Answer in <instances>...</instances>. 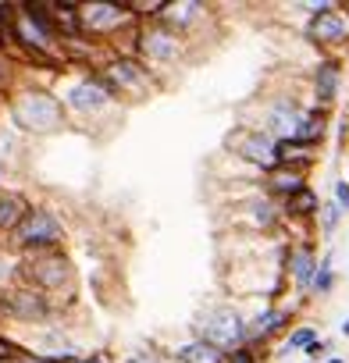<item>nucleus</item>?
<instances>
[{
  "label": "nucleus",
  "mask_w": 349,
  "mask_h": 363,
  "mask_svg": "<svg viewBox=\"0 0 349 363\" xmlns=\"http://www.w3.org/2000/svg\"><path fill=\"white\" fill-rule=\"evenodd\" d=\"M11 114H15V125L18 128L47 135V132H57L65 125V100L54 96V93L33 89V93H22L11 104Z\"/></svg>",
  "instance_id": "1"
},
{
  "label": "nucleus",
  "mask_w": 349,
  "mask_h": 363,
  "mask_svg": "<svg viewBox=\"0 0 349 363\" xmlns=\"http://www.w3.org/2000/svg\"><path fill=\"white\" fill-rule=\"evenodd\" d=\"M65 242V225H61V218L54 214V211H47V207H33L29 214H26V221L15 228V235H11V246L15 250H26V253H54L57 246Z\"/></svg>",
  "instance_id": "2"
},
{
  "label": "nucleus",
  "mask_w": 349,
  "mask_h": 363,
  "mask_svg": "<svg viewBox=\"0 0 349 363\" xmlns=\"http://www.w3.org/2000/svg\"><path fill=\"white\" fill-rule=\"evenodd\" d=\"M96 75L107 82L111 96H146L150 86H153L150 68L135 54H114V57H107V65H100Z\"/></svg>",
  "instance_id": "3"
},
{
  "label": "nucleus",
  "mask_w": 349,
  "mask_h": 363,
  "mask_svg": "<svg viewBox=\"0 0 349 363\" xmlns=\"http://www.w3.org/2000/svg\"><path fill=\"white\" fill-rule=\"evenodd\" d=\"M135 15L128 4H79V29L82 36H104L111 40L121 29H135Z\"/></svg>",
  "instance_id": "4"
},
{
  "label": "nucleus",
  "mask_w": 349,
  "mask_h": 363,
  "mask_svg": "<svg viewBox=\"0 0 349 363\" xmlns=\"http://www.w3.org/2000/svg\"><path fill=\"white\" fill-rule=\"evenodd\" d=\"M200 324H204V328H200V338L211 342V345H218V349H225V352L246 345V320H243L236 310H228V306L204 313Z\"/></svg>",
  "instance_id": "5"
},
{
  "label": "nucleus",
  "mask_w": 349,
  "mask_h": 363,
  "mask_svg": "<svg viewBox=\"0 0 349 363\" xmlns=\"http://www.w3.org/2000/svg\"><path fill=\"white\" fill-rule=\"evenodd\" d=\"M26 271H29V289L36 292H57L61 285H72L75 274H72V264L54 250V253H36L26 260Z\"/></svg>",
  "instance_id": "6"
},
{
  "label": "nucleus",
  "mask_w": 349,
  "mask_h": 363,
  "mask_svg": "<svg viewBox=\"0 0 349 363\" xmlns=\"http://www.w3.org/2000/svg\"><path fill=\"white\" fill-rule=\"evenodd\" d=\"M228 146L243 157V160H250V164H260L264 167V174L278 164V157H275V150H278V139L267 132V128H243L236 139H228Z\"/></svg>",
  "instance_id": "7"
},
{
  "label": "nucleus",
  "mask_w": 349,
  "mask_h": 363,
  "mask_svg": "<svg viewBox=\"0 0 349 363\" xmlns=\"http://www.w3.org/2000/svg\"><path fill=\"white\" fill-rule=\"evenodd\" d=\"M182 50H186L182 36L171 33L167 26H160V22H150V29L139 26V54H143V57L167 65V61H174V57H182Z\"/></svg>",
  "instance_id": "8"
},
{
  "label": "nucleus",
  "mask_w": 349,
  "mask_h": 363,
  "mask_svg": "<svg viewBox=\"0 0 349 363\" xmlns=\"http://www.w3.org/2000/svg\"><path fill=\"white\" fill-rule=\"evenodd\" d=\"M111 100H114V96H111V89H107V82H104L100 75H86V79H79V82L65 93V107H72V111H79V114H96V111H104Z\"/></svg>",
  "instance_id": "9"
},
{
  "label": "nucleus",
  "mask_w": 349,
  "mask_h": 363,
  "mask_svg": "<svg viewBox=\"0 0 349 363\" xmlns=\"http://www.w3.org/2000/svg\"><path fill=\"white\" fill-rule=\"evenodd\" d=\"M306 40L317 47H342L349 40V18L342 15V8H331L324 15H314L306 22Z\"/></svg>",
  "instance_id": "10"
},
{
  "label": "nucleus",
  "mask_w": 349,
  "mask_h": 363,
  "mask_svg": "<svg viewBox=\"0 0 349 363\" xmlns=\"http://www.w3.org/2000/svg\"><path fill=\"white\" fill-rule=\"evenodd\" d=\"M292 320V310H282V306H267L264 313H257L250 324H246V345H260V342H271L275 335H282Z\"/></svg>",
  "instance_id": "11"
},
{
  "label": "nucleus",
  "mask_w": 349,
  "mask_h": 363,
  "mask_svg": "<svg viewBox=\"0 0 349 363\" xmlns=\"http://www.w3.org/2000/svg\"><path fill=\"white\" fill-rule=\"evenodd\" d=\"M264 189H267L271 196H278V200H289V196H296L299 189H306V171L275 164V167L264 174Z\"/></svg>",
  "instance_id": "12"
},
{
  "label": "nucleus",
  "mask_w": 349,
  "mask_h": 363,
  "mask_svg": "<svg viewBox=\"0 0 349 363\" xmlns=\"http://www.w3.org/2000/svg\"><path fill=\"white\" fill-rule=\"evenodd\" d=\"M285 267H289V278L296 281L299 292H310L314 289V274H317V257L310 246H292L285 253Z\"/></svg>",
  "instance_id": "13"
},
{
  "label": "nucleus",
  "mask_w": 349,
  "mask_h": 363,
  "mask_svg": "<svg viewBox=\"0 0 349 363\" xmlns=\"http://www.w3.org/2000/svg\"><path fill=\"white\" fill-rule=\"evenodd\" d=\"M207 15V8L204 4H196V0H167V8H164V15L157 18L160 26H167L171 33H182V29H189L193 22H200Z\"/></svg>",
  "instance_id": "14"
},
{
  "label": "nucleus",
  "mask_w": 349,
  "mask_h": 363,
  "mask_svg": "<svg viewBox=\"0 0 349 363\" xmlns=\"http://www.w3.org/2000/svg\"><path fill=\"white\" fill-rule=\"evenodd\" d=\"M8 310L15 313V317H22V320H43L47 313H50V303H47V296L43 292H36V289H18V292H11V299H8Z\"/></svg>",
  "instance_id": "15"
},
{
  "label": "nucleus",
  "mask_w": 349,
  "mask_h": 363,
  "mask_svg": "<svg viewBox=\"0 0 349 363\" xmlns=\"http://www.w3.org/2000/svg\"><path fill=\"white\" fill-rule=\"evenodd\" d=\"M338 79H342L338 61H321V65L314 68V100H317V107H324V111H328V107L335 104Z\"/></svg>",
  "instance_id": "16"
},
{
  "label": "nucleus",
  "mask_w": 349,
  "mask_h": 363,
  "mask_svg": "<svg viewBox=\"0 0 349 363\" xmlns=\"http://www.w3.org/2000/svg\"><path fill=\"white\" fill-rule=\"evenodd\" d=\"M278 164L285 167H296V171H306L314 160H317V143H303V139H282L278 150H275Z\"/></svg>",
  "instance_id": "17"
},
{
  "label": "nucleus",
  "mask_w": 349,
  "mask_h": 363,
  "mask_svg": "<svg viewBox=\"0 0 349 363\" xmlns=\"http://www.w3.org/2000/svg\"><path fill=\"white\" fill-rule=\"evenodd\" d=\"M29 211H33V207H29V200H26L22 193H0V232L15 235V228L26 221Z\"/></svg>",
  "instance_id": "18"
},
{
  "label": "nucleus",
  "mask_w": 349,
  "mask_h": 363,
  "mask_svg": "<svg viewBox=\"0 0 349 363\" xmlns=\"http://www.w3.org/2000/svg\"><path fill=\"white\" fill-rule=\"evenodd\" d=\"M317 214H321V200H317V193L310 186L299 189L296 196L282 200V218H289V221H310Z\"/></svg>",
  "instance_id": "19"
},
{
  "label": "nucleus",
  "mask_w": 349,
  "mask_h": 363,
  "mask_svg": "<svg viewBox=\"0 0 349 363\" xmlns=\"http://www.w3.org/2000/svg\"><path fill=\"white\" fill-rule=\"evenodd\" d=\"M174 359L179 363H225L228 352L211 345V342H204V338H193V342H186L179 352H174Z\"/></svg>",
  "instance_id": "20"
},
{
  "label": "nucleus",
  "mask_w": 349,
  "mask_h": 363,
  "mask_svg": "<svg viewBox=\"0 0 349 363\" xmlns=\"http://www.w3.org/2000/svg\"><path fill=\"white\" fill-rule=\"evenodd\" d=\"M324 125H328V111H324V107L303 111V118H299V128H296V139H303V143H321V135H324Z\"/></svg>",
  "instance_id": "21"
},
{
  "label": "nucleus",
  "mask_w": 349,
  "mask_h": 363,
  "mask_svg": "<svg viewBox=\"0 0 349 363\" xmlns=\"http://www.w3.org/2000/svg\"><path fill=\"white\" fill-rule=\"evenodd\" d=\"M246 214H250V225L253 228H260V232H267V228H275L278 225V211L271 207V200H264V196H253L250 203H246Z\"/></svg>",
  "instance_id": "22"
},
{
  "label": "nucleus",
  "mask_w": 349,
  "mask_h": 363,
  "mask_svg": "<svg viewBox=\"0 0 349 363\" xmlns=\"http://www.w3.org/2000/svg\"><path fill=\"white\" fill-rule=\"evenodd\" d=\"M331 285H335V271H331V257H324V260L317 264V274H314V289H310V292L324 296V292H331Z\"/></svg>",
  "instance_id": "23"
},
{
  "label": "nucleus",
  "mask_w": 349,
  "mask_h": 363,
  "mask_svg": "<svg viewBox=\"0 0 349 363\" xmlns=\"http://www.w3.org/2000/svg\"><path fill=\"white\" fill-rule=\"evenodd\" d=\"M314 342H317V328H306V324H303V328H296V331L285 338V349H310Z\"/></svg>",
  "instance_id": "24"
},
{
  "label": "nucleus",
  "mask_w": 349,
  "mask_h": 363,
  "mask_svg": "<svg viewBox=\"0 0 349 363\" xmlns=\"http://www.w3.org/2000/svg\"><path fill=\"white\" fill-rule=\"evenodd\" d=\"M338 218H342V207L338 203H321V228L324 232H331L338 225Z\"/></svg>",
  "instance_id": "25"
},
{
  "label": "nucleus",
  "mask_w": 349,
  "mask_h": 363,
  "mask_svg": "<svg viewBox=\"0 0 349 363\" xmlns=\"http://www.w3.org/2000/svg\"><path fill=\"white\" fill-rule=\"evenodd\" d=\"M22 356H26L22 345H15V342H8V338H0V363H18Z\"/></svg>",
  "instance_id": "26"
},
{
  "label": "nucleus",
  "mask_w": 349,
  "mask_h": 363,
  "mask_svg": "<svg viewBox=\"0 0 349 363\" xmlns=\"http://www.w3.org/2000/svg\"><path fill=\"white\" fill-rule=\"evenodd\" d=\"M225 363H257V349H253V345H239V349L228 352Z\"/></svg>",
  "instance_id": "27"
},
{
  "label": "nucleus",
  "mask_w": 349,
  "mask_h": 363,
  "mask_svg": "<svg viewBox=\"0 0 349 363\" xmlns=\"http://www.w3.org/2000/svg\"><path fill=\"white\" fill-rule=\"evenodd\" d=\"M335 203L349 211V182H335Z\"/></svg>",
  "instance_id": "28"
},
{
  "label": "nucleus",
  "mask_w": 349,
  "mask_h": 363,
  "mask_svg": "<svg viewBox=\"0 0 349 363\" xmlns=\"http://www.w3.org/2000/svg\"><path fill=\"white\" fill-rule=\"evenodd\" d=\"M125 363H164V359L150 356V352H132V356H125Z\"/></svg>",
  "instance_id": "29"
},
{
  "label": "nucleus",
  "mask_w": 349,
  "mask_h": 363,
  "mask_svg": "<svg viewBox=\"0 0 349 363\" xmlns=\"http://www.w3.org/2000/svg\"><path fill=\"white\" fill-rule=\"evenodd\" d=\"M321 352H328V342H321V338H317V342L306 349V356H310V359H321Z\"/></svg>",
  "instance_id": "30"
},
{
  "label": "nucleus",
  "mask_w": 349,
  "mask_h": 363,
  "mask_svg": "<svg viewBox=\"0 0 349 363\" xmlns=\"http://www.w3.org/2000/svg\"><path fill=\"white\" fill-rule=\"evenodd\" d=\"M82 363H114L107 352H93V356H82Z\"/></svg>",
  "instance_id": "31"
},
{
  "label": "nucleus",
  "mask_w": 349,
  "mask_h": 363,
  "mask_svg": "<svg viewBox=\"0 0 349 363\" xmlns=\"http://www.w3.org/2000/svg\"><path fill=\"white\" fill-rule=\"evenodd\" d=\"M18 363H54V359H50V356H33V352H26Z\"/></svg>",
  "instance_id": "32"
},
{
  "label": "nucleus",
  "mask_w": 349,
  "mask_h": 363,
  "mask_svg": "<svg viewBox=\"0 0 349 363\" xmlns=\"http://www.w3.org/2000/svg\"><path fill=\"white\" fill-rule=\"evenodd\" d=\"M342 335H349V317H345V320H342Z\"/></svg>",
  "instance_id": "33"
},
{
  "label": "nucleus",
  "mask_w": 349,
  "mask_h": 363,
  "mask_svg": "<svg viewBox=\"0 0 349 363\" xmlns=\"http://www.w3.org/2000/svg\"><path fill=\"white\" fill-rule=\"evenodd\" d=\"M328 363H345V359H342V356H331V359H328Z\"/></svg>",
  "instance_id": "34"
},
{
  "label": "nucleus",
  "mask_w": 349,
  "mask_h": 363,
  "mask_svg": "<svg viewBox=\"0 0 349 363\" xmlns=\"http://www.w3.org/2000/svg\"><path fill=\"white\" fill-rule=\"evenodd\" d=\"M345 18H349V8H345Z\"/></svg>",
  "instance_id": "35"
}]
</instances>
